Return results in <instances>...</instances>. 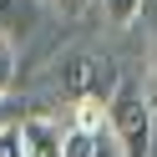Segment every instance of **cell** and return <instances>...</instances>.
<instances>
[{
    "label": "cell",
    "instance_id": "7a4b0ae2",
    "mask_svg": "<svg viewBox=\"0 0 157 157\" xmlns=\"http://www.w3.org/2000/svg\"><path fill=\"white\" fill-rule=\"evenodd\" d=\"M101 56L96 51H71L61 56V66H56V86H61V96H71V101H81V96H101V86H96V71H101Z\"/></svg>",
    "mask_w": 157,
    "mask_h": 157
},
{
    "label": "cell",
    "instance_id": "8fae6325",
    "mask_svg": "<svg viewBox=\"0 0 157 157\" xmlns=\"http://www.w3.org/2000/svg\"><path fill=\"white\" fill-rule=\"evenodd\" d=\"M51 5H56V10H61V15H81L86 5H91V0H51Z\"/></svg>",
    "mask_w": 157,
    "mask_h": 157
},
{
    "label": "cell",
    "instance_id": "30bf717a",
    "mask_svg": "<svg viewBox=\"0 0 157 157\" xmlns=\"http://www.w3.org/2000/svg\"><path fill=\"white\" fill-rule=\"evenodd\" d=\"M0 157H21V137H15V127L0 132Z\"/></svg>",
    "mask_w": 157,
    "mask_h": 157
},
{
    "label": "cell",
    "instance_id": "ba28073f",
    "mask_svg": "<svg viewBox=\"0 0 157 157\" xmlns=\"http://www.w3.org/2000/svg\"><path fill=\"white\" fill-rule=\"evenodd\" d=\"M10 86H15V51L10 41H0V96H10Z\"/></svg>",
    "mask_w": 157,
    "mask_h": 157
},
{
    "label": "cell",
    "instance_id": "277c9868",
    "mask_svg": "<svg viewBox=\"0 0 157 157\" xmlns=\"http://www.w3.org/2000/svg\"><path fill=\"white\" fill-rule=\"evenodd\" d=\"M61 157H122L112 132H71L61 127Z\"/></svg>",
    "mask_w": 157,
    "mask_h": 157
},
{
    "label": "cell",
    "instance_id": "8992f818",
    "mask_svg": "<svg viewBox=\"0 0 157 157\" xmlns=\"http://www.w3.org/2000/svg\"><path fill=\"white\" fill-rule=\"evenodd\" d=\"M71 132H106V106L101 96H81V101H71Z\"/></svg>",
    "mask_w": 157,
    "mask_h": 157
},
{
    "label": "cell",
    "instance_id": "3957f363",
    "mask_svg": "<svg viewBox=\"0 0 157 157\" xmlns=\"http://www.w3.org/2000/svg\"><path fill=\"white\" fill-rule=\"evenodd\" d=\"M15 137H21V157H61V122L41 112H25L15 122Z\"/></svg>",
    "mask_w": 157,
    "mask_h": 157
},
{
    "label": "cell",
    "instance_id": "7c38bea8",
    "mask_svg": "<svg viewBox=\"0 0 157 157\" xmlns=\"http://www.w3.org/2000/svg\"><path fill=\"white\" fill-rule=\"evenodd\" d=\"M0 41H5V31H0Z\"/></svg>",
    "mask_w": 157,
    "mask_h": 157
},
{
    "label": "cell",
    "instance_id": "5b68a950",
    "mask_svg": "<svg viewBox=\"0 0 157 157\" xmlns=\"http://www.w3.org/2000/svg\"><path fill=\"white\" fill-rule=\"evenodd\" d=\"M36 15H41V0H0V31H5V41L10 36H31Z\"/></svg>",
    "mask_w": 157,
    "mask_h": 157
},
{
    "label": "cell",
    "instance_id": "9c48e42d",
    "mask_svg": "<svg viewBox=\"0 0 157 157\" xmlns=\"http://www.w3.org/2000/svg\"><path fill=\"white\" fill-rule=\"evenodd\" d=\"M21 117H25V112H21V101H15V96H0V132H10Z\"/></svg>",
    "mask_w": 157,
    "mask_h": 157
},
{
    "label": "cell",
    "instance_id": "6da1fadb",
    "mask_svg": "<svg viewBox=\"0 0 157 157\" xmlns=\"http://www.w3.org/2000/svg\"><path fill=\"white\" fill-rule=\"evenodd\" d=\"M106 106V132H112L122 157H152V96L142 81L117 76V86L101 96Z\"/></svg>",
    "mask_w": 157,
    "mask_h": 157
},
{
    "label": "cell",
    "instance_id": "52a82bcc",
    "mask_svg": "<svg viewBox=\"0 0 157 157\" xmlns=\"http://www.w3.org/2000/svg\"><path fill=\"white\" fill-rule=\"evenodd\" d=\"M147 10V0H101V15L117 25V31H127V25H137Z\"/></svg>",
    "mask_w": 157,
    "mask_h": 157
}]
</instances>
